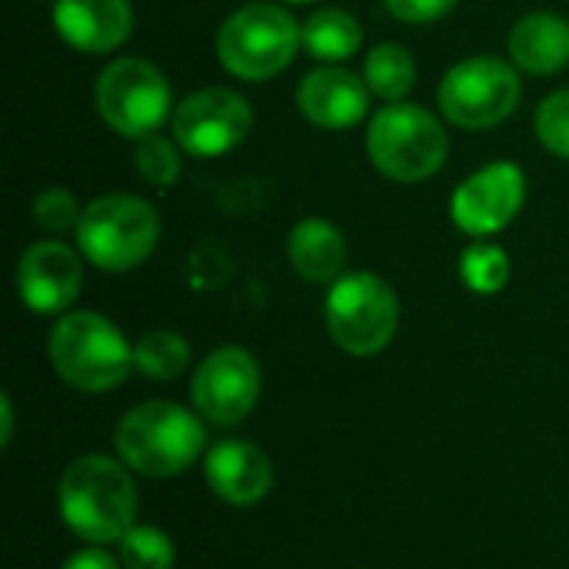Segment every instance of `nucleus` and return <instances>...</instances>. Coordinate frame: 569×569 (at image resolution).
I'll use <instances>...</instances> for the list:
<instances>
[{"mask_svg": "<svg viewBox=\"0 0 569 569\" xmlns=\"http://www.w3.org/2000/svg\"><path fill=\"white\" fill-rule=\"evenodd\" d=\"M80 213L83 207L77 203V197L63 187H43L37 197H33V220L50 230V233H63V230H77L80 223Z\"/></svg>", "mask_w": 569, "mask_h": 569, "instance_id": "nucleus-26", "label": "nucleus"}, {"mask_svg": "<svg viewBox=\"0 0 569 569\" xmlns=\"http://www.w3.org/2000/svg\"><path fill=\"white\" fill-rule=\"evenodd\" d=\"M0 417H3V433H0V443L7 447L10 437H13V407H10V397L3 393L0 397Z\"/></svg>", "mask_w": 569, "mask_h": 569, "instance_id": "nucleus-29", "label": "nucleus"}, {"mask_svg": "<svg viewBox=\"0 0 569 569\" xmlns=\"http://www.w3.org/2000/svg\"><path fill=\"white\" fill-rule=\"evenodd\" d=\"M190 363V343L177 330H150L133 343V367L147 380H177Z\"/></svg>", "mask_w": 569, "mask_h": 569, "instance_id": "nucleus-21", "label": "nucleus"}, {"mask_svg": "<svg viewBox=\"0 0 569 569\" xmlns=\"http://www.w3.org/2000/svg\"><path fill=\"white\" fill-rule=\"evenodd\" d=\"M260 400V363L243 347L213 350L193 373V407L213 427H233Z\"/></svg>", "mask_w": 569, "mask_h": 569, "instance_id": "nucleus-12", "label": "nucleus"}, {"mask_svg": "<svg viewBox=\"0 0 569 569\" xmlns=\"http://www.w3.org/2000/svg\"><path fill=\"white\" fill-rule=\"evenodd\" d=\"M303 43V23L280 3H247L233 10L217 33V57L227 73L260 83L283 73L297 47Z\"/></svg>", "mask_w": 569, "mask_h": 569, "instance_id": "nucleus-4", "label": "nucleus"}, {"mask_svg": "<svg viewBox=\"0 0 569 569\" xmlns=\"http://www.w3.org/2000/svg\"><path fill=\"white\" fill-rule=\"evenodd\" d=\"M363 80L380 100L400 103L417 83V60L400 43H377L363 60Z\"/></svg>", "mask_w": 569, "mask_h": 569, "instance_id": "nucleus-20", "label": "nucleus"}, {"mask_svg": "<svg viewBox=\"0 0 569 569\" xmlns=\"http://www.w3.org/2000/svg\"><path fill=\"white\" fill-rule=\"evenodd\" d=\"M537 137L553 157L569 160V90L550 93L537 107Z\"/></svg>", "mask_w": 569, "mask_h": 569, "instance_id": "nucleus-25", "label": "nucleus"}, {"mask_svg": "<svg viewBox=\"0 0 569 569\" xmlns=\"http://www.w3.org/2000/svg\"><path fill=\"white\" fill-rule=\"evenodd\" d=\"M400 323V303L393 287L377 273H347L333 280L327 293V330L333 343L350 357L380 353Z\"/></svg>", "mask_w": 569, "mask_h": 569, "instance_id": "nucleus-7", "label": "nucleus"}, {"mask_svg": "<svg viewBox=\"0 0 569 569\" xmlns=\"http://www.w3.org/2000/svg\"><path fill=\"white\" fill-rule=\"evenodd\" d=\"M367 153L383 177L420 183L447 163L450 137L430 110L400 100L373 113L367 130Z\"/></svg>", "mask_w": 569, "mask_h": 569, "instance_id": "nucleus-6", "label": "nucleus"}, {"mask_svg": "<svg viewBox=\"0 0 569 569\" xmlns=\"http://www.w3.org/2000/svg\"><path fill=\"white\" fill-rule=\"evenodd\" d=\"M253 127L250 103L227 87H203L177 103L173 110V140L183 153L197 160L223 157L247 140Z\"/></svg>", "mask_w": 569, "mask_h": 569, "instance_id": "nucleus-10", "label": "nucleus"}, {"mask_svg": "<svg viewBox=\"0 0 569 569\" xmlns=\"http://www.w3.org/2000/svg\"><path fill=\"white\" fill-rule=\"evenodd\" d=\"M290 3H317V0H290Z\"/></svg>", "mask_w": 569, "mask_h": 569, "instance_id": "nucleus-30", "label": "nucleus"}, {"mask_svg": "<svg viewBox=\"0 0 569 569\" xmlns=\"http://www.w3.org/2000/svg\"><path fill=\"white\" fill-rule=\"evenodd\" d=\"M207 450V427L180 403L150 400L133 407L117 427L120 460L143 477H177Z\"/></svg>", "mask_w": 569, "mask_h": 569, "instance_id": "nucleus-2", "label": "nucleus"}, {"mask_svg": "<svg viewBox=\"0 0 569 569\" xmlns=\"http://www.w3.org/2000/svg\"><path fill=\"white\" fill-rule=\"evenodd\" d=\"M507 50L523 73H560L569 63V20L557 13H527L513 23Z\"/></svg>", "mask_w": 569, "mask_h": 569, "instance_id": "nucleus-17", "label": "nucleus"}, {"mask_svg": "<svg viewBox=\"0 0 569 569\" xmlns=\"http://www.w3.org/2000/svg\"><path fill=\"white\" fill-rule=\"evenodd\" d=\"M133 163H137L140 177L150 187L167 190L180 177V143L177 140H167L160 133L140 137L137 140V150H133Z\"/></svg>", "mask_w": 569, "mask_h": 569, "instance_id": "nucleus-23", "label": "nucleus"}, {"mask_svg": "<svg viewBox=\"0 0 569 569\" xmlns=\"http://www.w3.org/2000/svg\"><path fill=\"white\" fill-rule=\"evenodd\" d=\"M523 83L513 63L500 57H467L440 83V110L460 130H490L520 103Z\"/></svg>", "mask_w": 569, "mask_h": 569, "instance_id": "nucleus-8", "label": "nucleus"}, {"mask_svg": "<svg viewBox=\"0 0 569 569\" xmlns=\"http://www.w3.org/2000/svg\"><path fill=\"white\" fill-rule=\"evenodd\" d=\"M363 43V27L340 7H320L303 20V47L320 63H343Z\"/></svg>", "mask_w": 569, "mask_h": 569, "instance_id": "nucleus-19", "label": "nucleus"}, {"mask_svg": "<svg viewBox=\"0 0 569 569\" xmlns=\"http://www.w3.org/2000/svg\"><path fill=\"white\" fill-rule=\"evenodd\" d=\"M300 113L323 130H347L357 127L370 110V87L363 77L340 63H323L300 80L297 90Z\"/></svg>", "mask_w": 569, "mask_h": 569, "instance_id": "nucleus-14", "label": "nucleus"}, {"mask_svg": "<svg viewBox=\"0 0 569 569\" xmlns=\"http://www.w3.org/2000/svg\"><path fill=\"white\" fill-rule=\"evenodd\" d=\"M73 233L80 253L93 267L107 273H127L157 250L160 217L143 197L107 193L83 207Z\"/></svg>", "mask_w": 569, "mask_h": 569, "instance_id": "nucleus-5", "label": "nucleus"}, {"mask_svg": "<svg viewBox=\"0 0 569 569\" xmlns=\"http://www.w3.org/2000/svg\"><path fill=\"white\" fill-rule=\"evenodd\" d=\"M47 353L63 383L80 393H103L133 370V347L123 333L93 310L63 313L47 340Z\"/></svg>", "mask_w": 569, "mask_h": 569, "instance_id": "nucleus-3", "label": "nucleus"}, {"mask_svg": "<svg viewBox=\"0 0 569 569\" xmlns=\"http://www.w3.org/2000/svg\"><path fill=\"white\" fill-rule=\"evenodd\" d=\"M60 569H120V563L103 547H90V550L73 553Z\"/></svg>", "mask_w": 569, "mask_h": 569, "instance_id": "nucleus-28", "label": "nucleus"}, {"mask_svg": "<svg viewBox=\"0 0 569 569\" xmlns=\"http://www.w3.org/2000/svg\"><path fill=\"white\" fill-rule=\"evenodd\" d=\"M123 569H173V543L153 527H133L120 540Z\"/></svg>", "mask_w": 569, "mask_h": 569, "instance_id": "nucleus-24", "label": "nucleus"}, {"mask_svg": "<svg viewBox=\"0 0 569 569\" xmlns=\"http://www.w3.org/2000/svg\"><path fill=\"white\" fill-rule=\"evenodd\" d=\"M57 503L73 537L90 547H107L120 543L133 530L137 487L127 463L90 453L63 470Z\"/></svg>", "mask_w": 569, "mask_h": 569, "instance_id": "nucleus-1", "label": "nucleus"}, {"mask_svg": "<svg viewBox=\"0 0 569 569\" xmlns=\"http://www.w3.org/2000/svg\"><path fill=\"white\" fill-rule=\"evenodd\" d=\"M60 40L80 53H110L133 33L130 0H53Z\"/></svg>", "mask_w": 569, "mask_h": 569, "instance_id": "nucleus-15", "label": "nucleus"}, {"mask_svg": "<svg viewBox=\"0 0 569 569\" xmlns=\"http://www.w3.org/2000/svg\"><path fill=\"white\" fill-rule=\"evenodd\" d=\"M527 200V173L510 163L497 160L483 170L470 173L450 197V220L477 240H487L507 230Z\"/></svg>", "mask_w": 569, "mask_h": 569, "instance_id": "nucleus-11", "label": "nucleus"}, {"mask_svg": "<svg viewBox=\"0 0 569 569\" xmlns=\"http://www.w3.org/2000/svg\"><path fill=\"white\" fill-rule=\"evenodd\" d=\"M460 277L473 293H500L510 280V257L490 240H473L460 257Z\"/></svg>", "mask_w": 569, "mask_h": 569, "instance_id": "nucleus-22", "label": "nucleus"}, {"mask_svg": "<svg viewBox=\"0 0 569 569\" xmlns=\"http://www.w3.org/2000/svg\"><path fill=\"white\" fill-rule=\"evenodd\" d=\"M287 257L303 280L327 283V280H340L343 263H347V243H343V233L330 220L307 217L290 230Z\"/></svg>", "mask_w": 569, "mask_h": 569, "instance_id": "nucleus-18", "label": "nucleus"}, {"mask_svg": "<svg viewBox=\"0 0 569 569\" xmlns=\"http://www.w3.org/2000/svg\"><path fill=\"white\" fill-rule=\"evenodd\" d=\"M83 287L80 257L57 243L43 240L23 250L17 263V293L33 313H63Z\"/></svg>", "mask_w": 569, "mask_h": 569, "instance_id": "nucleus-13", "label": "nucleus"}, {"mask_svg": "<svg viewBox=\"0 0 569 569\" xmlns=\"http://www.w3.org/2000/svg\"><path fill=\"white\" fill-rule=\"evenodd\" d=\"M383 3L403 23H433L447 17L460 0H383Z\"/></svg>", "mask_w": 569, "mask_h": 569, "instance_id": "nucleus-27", "label": "nucleus"}, {"mask_svg": "<svg viewBox=\"0 0 569 569\" xmlns=\"http://www.w3.org/2000/svg\"><path fill=\"white\" fill-rule=\"evenodd\" d=\"M93 100L103 123L127 140L157 133L173 103L163 70L140 57H120L107 63L97 77Z\"/></svg>", "mask_w": 569, "mask_h": 569, "instance_id": "nucleus-9", "label": "nucleus"}, {"mask_svg": "<svg viewBox=\"0 0 569 569\" xmlns=\"http://www.w3.org/2000/svg\"><path fill=\"white\" fill-rule=\"evenodd\" d=\"M203 473L213 493L233 507L260 503L273 487L270 457L250 440H220L203 453Z\"/></svg>", "mask_w": 569, "mask_h": 569, "instance_id": "nucleus-16", "label": "nucleus"}]
</instances>
